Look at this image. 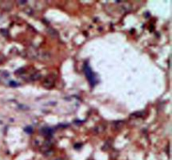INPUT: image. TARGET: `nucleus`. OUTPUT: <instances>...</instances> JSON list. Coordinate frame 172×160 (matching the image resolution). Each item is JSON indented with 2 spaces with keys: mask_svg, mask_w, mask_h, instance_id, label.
<instances>
[{
  "mask_svg": "<svg viewBox=\"0 0 172 160\" xmlns=\"http://www.w3.org/2000/svg\"><path fill=\"white\" fill-rule=\"evenodd\" d=\"M85 74H86L87 79L89 80V82H90L91 85L94 86V84H95L96 83H97V80H96L95 77H94V74H93V72H92L91 68H89L87 65H86V67H85Z\"/></svg>",
  "mask_w": 172,
  "mask_h": 160,
  "instance_id": "f257e3e1",
  "label": "nucleus"
}]
</instances>
